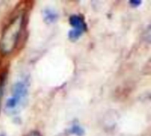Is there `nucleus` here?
<instances>
[{
  "instance_id": "5",
  "label": "nucleus",
  "mask_w": 151,
  "mask_h": 136,
  "mask_svg": "<svg viewBox=\"0 0 151 136\" xmlns=\"http://www.w3.org/2000/svg\"><path fill=\"white\" fill-rule=\"evenodd\" d=\"M66 133L69 135H74V136H84L85 135V130L84 128L79 125L78 123H73L66 131Z\"/></svg>"
},
{
  "instance_id": "1",
  "label": "nucleus",
  "mask_w": 151,
  "mask_h": 136,
  "mask_svg": "<svg viewBox=\"0 0 151 136\" xmlns=\"http://www.w3.org/2000/svg\"><path fill=\"white\" fill-rule=\"evenodd\" d=\"M26 21V12H17L4 27L0 36V51L9 55L14 51L19 41Z\"/></svg>"
},
{
  "instance_id": "2",
  "label": "nucleus",
  "mask_w": 151,
  "mask_h": 136,
  "mask_svg": "<svg viewBox=\"0 0 151 136\" xmlns=\"http://www.w3.org/2000/svg\"><path fill=\"white\" fill-rule=\"evenodd\" d=\"M28 97V83L26 81L15 82L12 88L11 96L7 98L4 112L9 115L19 113L25 106Z\"/></svg>"
},
{
  "instance_id": "7",
  "label": "nucleus",
  "mask_w": 151,
  "mask_h": 136,
  "mask_svg": "<svg viewBox=\"0 0 151 136\" xmlns=\"http://www.w3.org/2000/svg\"><path fill=\"white\" fill-rule=\"evenodd\" d=\"M129 4L132 7H138L140 4H142V1L141 0H131V1H129Z\"/></svg>"
},
{
  "instance_id": "3",
  "label": "nucleus",
  "mask_w": 151,
  "mask_h": 136,
  "mask_svg": "<svg viewBox=\"0 0 151 136\" xmlns=\"http://www.w3.org/2000/svg\"><path fill=\"white\" fill-rule=\"evenodd\" d=\"M69 23L72 29L68 32V38L72 42H76L85 32H87L88 25L83 16L80 14H72L69 17Z\"/></svg>"
},
{
  "instance_id": "9",
  "label": "nucleus",
  "mask_w": 151,
  "mask_h": 136,
  "mask_svg": "<svg viewBox=\"0 0 151 136\" xmlns=\"http://www.w3.org/2000/svg\"><path fill=\"white\" fill-rule=\"evenodd\" d=\"M0 136H5L4 134H0Z\"/></svg>"
},
{
  "instance_id": "6",
  "label": "nucleus",
  "mask_w": 151,
  "mask_h": 136,
  "mask_svg": "<svg viewBox=\"0 0 151 136\" xmlns=\"http://www.w3.org/2000/svg\"><path fill=\"white\" fill-rule=\"evenodd\" d=\"M4 82H5V75H3L0 78V112L2 109V98H3V95H4Z\"/></svg>"
},
{
  "instance_id": "4",
  "label": "nucleus",
  "mask_w": 151,
  "mask_h": 136,
  "mask_svg": "<svg viewBox=\"0 0 151 136\" xmlns=\"http://www.w3.org/2000/svg\"><path fill=\"white\" fill-rule=\"evenodd\" d=\"M43 19L46 23L48 24H52V23H55L58 19V12H56V10L54 9H51V8H45L43 10Z\"/></svg>"
},
{
  "instance_id": "8",
  "label": "nucleus",
  "mask_w": 151,
  "mask_h": 136,
  "mask_svg": "<svg viewBox=\"0 0 151 136\" xmlns=\"http://www.w3.org/2000/svg\"><path fill=\"white\" fill-rule=\"evenodd\" d=\"M27 136H42V135L38 131H32V132H30Z\"/></svg>"
}]
</instances>
